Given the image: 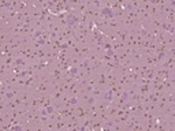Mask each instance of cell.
Returning a JSON list of instances; mask_svg holds the SVG:
<instances>
[{
	"mask_svg": "<svg viewBox=\"0 0 175 131\" xmlns=\"http://www.w3.org/2000/svg\"><path fill=\"white\" fill-rule=\"evenodd\" d=\"M101 100L105 101L107 104H111V102H114V91H112L111 89H105V90L103 91Z\"/></svg>",
	"mask_w": 175,
	"mask_h": 131,
	"instance_id": "3957f363",
	"label": "cell"
},
{
	"mask_svg": "<svg viewBox=\"0 0 175 131\" xmlns=\"http://www.w3.org/2000/svg\"><path fill=\"white\" fill-rule=\"evenodd\" d=\"M70 96V94H68ZM81 102V97L79 96H70V104L71 105H77Z\"/></svg>",
	"mask_w": 175,
	"mask_h": 131,
	"instance_id": "8fae6325",
	"label": "cell"
},
{
	"mask_svg": "<svg viewBox=\"0 0 175 131\" xmlns=\"http://www.w3.org/2000/svg\"><path fill=\"white\" fill-rule=\"evenodd\" d=\"M90 66H92L90 60H89L88 57H84L81 60V63H79V66H78V68H79V70H86V68L90 67Z\"/></svg>",
	"mask_w": 175,
	"mask_h": 131,
	"instance_id": "52a82bcc",
	"label": "cell"
},
{
	"mask_svg": "<svg viewBox=\"0 0 175 131\" xmlns=\"http://www.w3.org/2000/svg\"><path fill=\"white\" fill-rule=\"evenodd\" d=\"M110 49H112V44L110 42V41H107V38H105L104 44H103V50L107 52V50H110Z\"/></svg>",
	"mask_w": 175,
	"mask_h": 131,
	"instance_id": "4fadbf2b",
	"label": "cell"
},
{
	"mask_svg": "<svg viewBox=\"0 0 175 131\" xmlns=\"http://www.w3.org/2000/svg\"><path fill=\"white\" fill-rule=\"evenodd\" d=\"M165 44H167L168 47H174L175 45V36H171V34L165 33Z\"/></svg>",
	"mask_w": 175,
	"mask_h": 131,
	"instance_id": "9c48e42d",
	"label": "cell"
},
{
	"mask_svg": "<svg viewBox=\"0 0 175 131\" xmlns=\"http://www.w3.org/2000/svg\"><path fill=\"white\" fill-rule=\"evenodd\" d=\"M66 119H63V120H57L56 123H55V130H62V128H66Z\"/></svg>",
	"mask_w": 175,
	"mask_h": 131,
	"instance_id": "30bf717a",
	"label": "cell"
},
{
	"mask_svg": "<svg viewBox=\"0 0 175 131\" xmlns=\"http://www.w3.org/2000/svg\"><path fill=\"white\" fill-rule=\"evenodd\" d=\"M55 123H56V121H52V120L47 121V123L44 124V130H48V131L55 130Z\"/></svg>",
	"mask_w": 175,
	"mask_h": 131,
	"instance_id": "7c38bea8",
	"label": "cell"
},
{
	"mask_svg": "<svg viewBox=\"0 0 175 131\" xmlns=\"http://www.w3.org/2000/svg\"><path fill=\"white\" fill-rule=\"evenodd\" d=\"M121 19H116V18H112V19L108 20V26H107V30L112 31L114 33L115 30H118V29H121Z\"/></svg>",
	"mask_w": 175,
	"mask_h": 131,
	"instance_id": "7a4b0ae2",
	"label": "cell"
},
{
	"mask_svg": "<svg viewBox=\"0 0 175 131\" xmlns=\"http://www.w3.org/2000/svg\"><path fill=\"white\" fill-rule=\"evenodd\" d=\"M103 91H104V89H101V87L99 86H94L93 91H92V96H94L96 98H101V96H103Z\"/></svg>",
	"mask_w": 175,
	"mask_h": 131,
	"instance_id": "ba28073f",
	"label": "cell"
},
{
	"mask_svg": "<svg viewBox=\"0 0 175 131\" xmlns=\"http://www.w3.org/2000/svg\"><path fill=\"white\" fill-rule=\"evenodd\" d=\"M92 52H93V47H92L90 44H88V45H81V56L82 57H88Z\"/></svg>",
	"mask_w": 175,
	"mask_h": 131,
	"instance_id": "5b68a950",
	"label": "cell"
},
{
	"mask_svg": "<svg viewBox=\"0 0 175 131\" xmlns=\"http://www.w3.org/2000/svg\"><path fill=\"white\" fill-rule=\"evenodd\" d=\"M66 20H67V27H75L77 25L81 23V20H79V17H78L77 14H67V17H66Z\"/></svg>",
	"mask_w": 175,
	"mask_h": 131,
	"instance_id": "6da1fadb",
	"label": "cell"
},
{
	"mask_svg": "<svg viewBox=\"0 0 175 131\" xmlns=\"http://www.w3.org/2000/svg\"><path fill=\"white\" fill-rule=\"evenodd\" d=\"M114 33L118 36V38H119V41H121V42H126V40H127V37H129V30H127V29L121 27V29H118V30H115Z\"/></svg>",
	"mask_w": 175,
	"mask_h": 131,
	"instance_id": "277c9868",
	"label": "cell"
},
{
	"mask_svg": "<svg viewBox=\"0 0 175 131\" xmlns=\"http://www.w3.org/2000/svg\"><path fill=\"white\" fill-rule=\"evenodd\" d=\"M137 90L140 91L141 94H148L149 91H151V85H146V83L138 85V83H137Z\"/></svg>",
	"mask_w": 175,
	"mask_h": 131,
	"instance_id": "8992f818",
	"label": "cell"
},
{
	"mask_svg": "<svg viewBox=\"0 0 175 131\" xmlns=\"http://www.w3.org/2000/svg\"><path fill=\"white\" fill-rule=\"evenodd\" d=\"M130 4H131V7H133V10H138V8H140V6H141V1H137V0H131Z\"/></svg>",
	"mask_w": 175,
	"mask_h": 131,
	"instance_id": "5bb4252c",
	"label": "cell"
}]
</instances>
